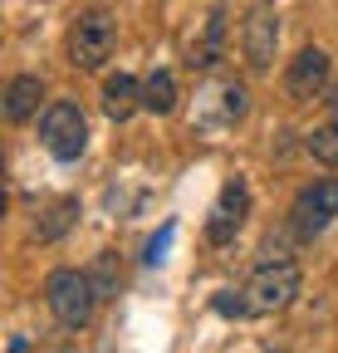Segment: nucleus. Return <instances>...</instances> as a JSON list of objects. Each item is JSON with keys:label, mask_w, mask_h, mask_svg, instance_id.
Returning <instances> with one entry per match:
<instances>
[{"label": "nucleus", "mask_w": 338, "mask_h": 353, "mask_svg": "<svg viewBox=\"0 0 338 353\" xmlns=\"http://www.w3.org/2000/svg\"><path fill=\"white\" fill-rule=\"evenodd\" d=\"M240 294L250 304V314H275V309L294 304V294H299V265L289 255H270L265 265H255V275L245 280Z\"/></svg>", "instance_id": "1"}, {"label": "nucleus", "mask_w": 338, "mask_h": 353, "mask_svg": "<svg viewBox=\"0 0 338 353\" xmlns=\"http://www.w3.org/2000/svg\"><path fill=\"white\" fill-rule=\"evenodd\" d=\"M45 299H50V314L64 324V329H83L94 319V304H98V290L89 275L78 270H54L45 280Z\"/></svg>", "instance_id": "2"}, {"label": "nucleus", "mask_w": 338, "mask_h": 353, "mask_svg": "<svg viewBox=\"0 0 338 353\" xmlns=\"http://www.w3.org/2000/svg\"><path fill=\"white\" fill-rule=\"evenodd\" d=\"M39 138H45V148L59 157V162H78L83 143H89V123H83V108L78 103H50L45 118H39Z\"/></svg>", "instance_id": "3"}, {"label": "nucleus", "mask_w": 338, "mask_h": 353, "mask_svg": "<svg viewBox=\"0 0 338 353\" xmlns=\"http://www.w3.org/2000/svg\"><path fill=\"white\" fill-rule=\"evenodd\" d=\"M333 216H338V176H324V182L304 187L299 196H294V211H289V226L299 241H314L333 226Z\"/></svg>", "instance_id": "4"}, {"label": "nucleus", "mask_w": 338, "mask_h": 353, "mask_svg": "<svg viewBox=\"0 0 338 353\" xmlns=\"http://www.w3.org/2000/svg\"><path fill=\"white\" fill-rule=\"evenodd\" d=\"M113 20L103 10H89V15H78V25L69 30V64L78 69H98L108 54H113Z\"/></svg>", "instance_id": "5"}, {"label": "nucleus", "mask_w": 338, "mask_h": 353, "mask_svg": "<svg viewBox=\"0 0 338 353\" xmlns=\"http://www.w3.org/2000/svg\"><path fill=\"white\" fill-rule=\"evenodd\" d=\"M245 216H250V187L240 176H231L221 187V196H216V206H211V216H206V241L211 245H231L235 231L245 226Z\"/></svg>", "instance_id": "6"}, {"label": "nucleus", "mask_w": 338, "mask_h": 353, "mask_svg": "<svg viewBox=\"0 0 338 353\" xmlns=\"http://www.w3.org/2000/svg\"><path fill=\"white\" fill-rule=\"evenodd\" d=\"M324 83H328V54L324 50H304L289 64V74H284V94L294 103H314L324 94Z\"/></svg>", "instance_id": "7"}, {"label": "nucleus", "mask_w": 338, "mask_h": 353, "mask_svg": "<svg viewBox=\"0 0 338 353\" xmlns=\"http://www.w3.org/2000/svg\"><path fill=\"white\" fill-rule=\"evenodd\" d=\"M275 44H279V15L270 6H255L245 20V59L250 69H270L275 64Z\"/></svg>", "instance_id": "8"}, {"label": "nucleus", "mask_w": 338, "mask_h": 353, "mask_svg": "<svg viewBox=\"0 0 338 353\" xmlns=\"http://www.w3.org/2000/svg\"><path fill=\"white\" fill-rule=\"evenodd\" d=\"M221 50H226V15L211 10L206 25H201V34L191 39V50H187V64L191 69H211V64L221 59Z\"/></svg>", "instance_id": "9"}, {"label": "nucleus", "mask_w": 338, "mask_h": 353, "mask_svg": "<svg viewBox=\"0 0 338 353\" xmlns=\"http://www.w3.org/2000/svg\"><path fill=\"white\" fill-rule=\"evenodd\" d=\"M142 108V83L133 79V74H113L108 83H103V113L113 118V123H123V118H133Z\"/></svg>", "instance_id": "10"}, {"label": "nucleus", "mask_w": 338, "mask_h": 353, "mask_svg": "<svg viewBox=\"0 0 338 353\" xmlns=\"http://www.w3.org/2000/svg\"><path fill=\"white\" fill-rule=\"evenodd\" d=\"M39 99H45V83H39L34 74L10 79V88H6V118H10V123L34 118V113H39Z\"/></svg>", "instance_id": "11"}, {"label": "nucleus", "mask_w": 338, "mask_h": 353, "mask_svg": "<svg viewBox=\"0 0 338 353\" xmlns=\"http://www.w3.org/2000/svg\"><path fill=\"white\" fill-rule=\"evenodd\" d=\"M142 108L147 113H172L177 108V79L167 69H152L147 83H142Z\"/></svg>", "instance_id": "12"}, {"label": "nucleus", "mask_w": 338, "mask_h": 353, "mask_svg": "<svg viewBox=\"0 0 338 353\" xmlns=\"http://www.w3.org/2000/svg\"><path fill=\"white\" fill-rule=\"evenodd\" d=\"M78 221V201H54L50 211H39V221H34V236L39 241H59L69 226Z\"/></svg>", "instance_id": "13"}, {"label": "nucleus", "mask_w": 338, "mask_h": 353, "mask_svg": "<svg viewBox=\"0 0 338 353\" xmlns=\"http://www.w3.org/2000/svg\"><path fill=\"white\" fill-rule=\"evenodd\" d=\"M89 280H94L98 299H113V294H118V280H123V275H118V260H113L108 250H103V255L94 260V270H89Z\"/></svg>", "instance_id": "14"}, {"label": "nucleus", "mask_w": 338, "mask_h": 353, "mask_svg": "<svg viewBox=\"0 0 338 353\" xmlns=\"http://www.w3.org/2000/svg\"><path fill=\"white\" fill-rule=\"evenodd\" d=\"M309 152H314L324 167H338V128H333V123H324V128L309 132Z\"/></svg>", "instance_id": "15"}, {"label": "nucleus", "mask_w": 338, "mask_h": 353, "mask_svg": "<svg viewBox=\"0 0 338 353\" xmlns=\"http://www.w3.org/2000/svg\"><path fill=\"white\" fill-rule=\"evenodd\" d=\"M221 94H226V103H221V118H226V123H240V118H245V108H250V103H245L250 94H245L240 83H226Z\"/></svg>", "instance_id": "16"}, {"label": "nucleus", "mask_w": 338, "mask_h": 353, "mask_svg": "<svg viewBox=\"0 0 338 353\" xmlns=\"http://www.w3.org/2000/svg\"><path fill=\"white\" fill-rule=\"evenodd\" d=\"M216 314H226V319H245V314H250V304H245V294L221 290V294H216Z\"/></svg>", "instance_id": "17"}, {"label": "nucleus", "mask_w": 338, "mask_h": 353, "mask_svg": "<svg viewBox=\"0 0 338 353\" xmlns=\"http://www.w3.org/2000/svg\"><path fill=\"white\" fill-rule=\"evenodd\" d=\"M172 231H177V226L167 221V226H162V231H157V236L147 241V255H142L147 265H162V260H167V245H172Z\"/></svg>", "instance_id": "18"}, {"label": "nucleus", "mask_w": 338, "mask_h": 353, "mask_svg": "<svg viewBox=\"0 0 338 353\" xmlns=\"http://www.w3.org/2000/svg\"><path fill=\"white\" fill-rule=\"evenodd\" d=\"M328 123L338 128V88H333V99H328Z\"/></svg>", "instance_id": "19"}]
</instances>
